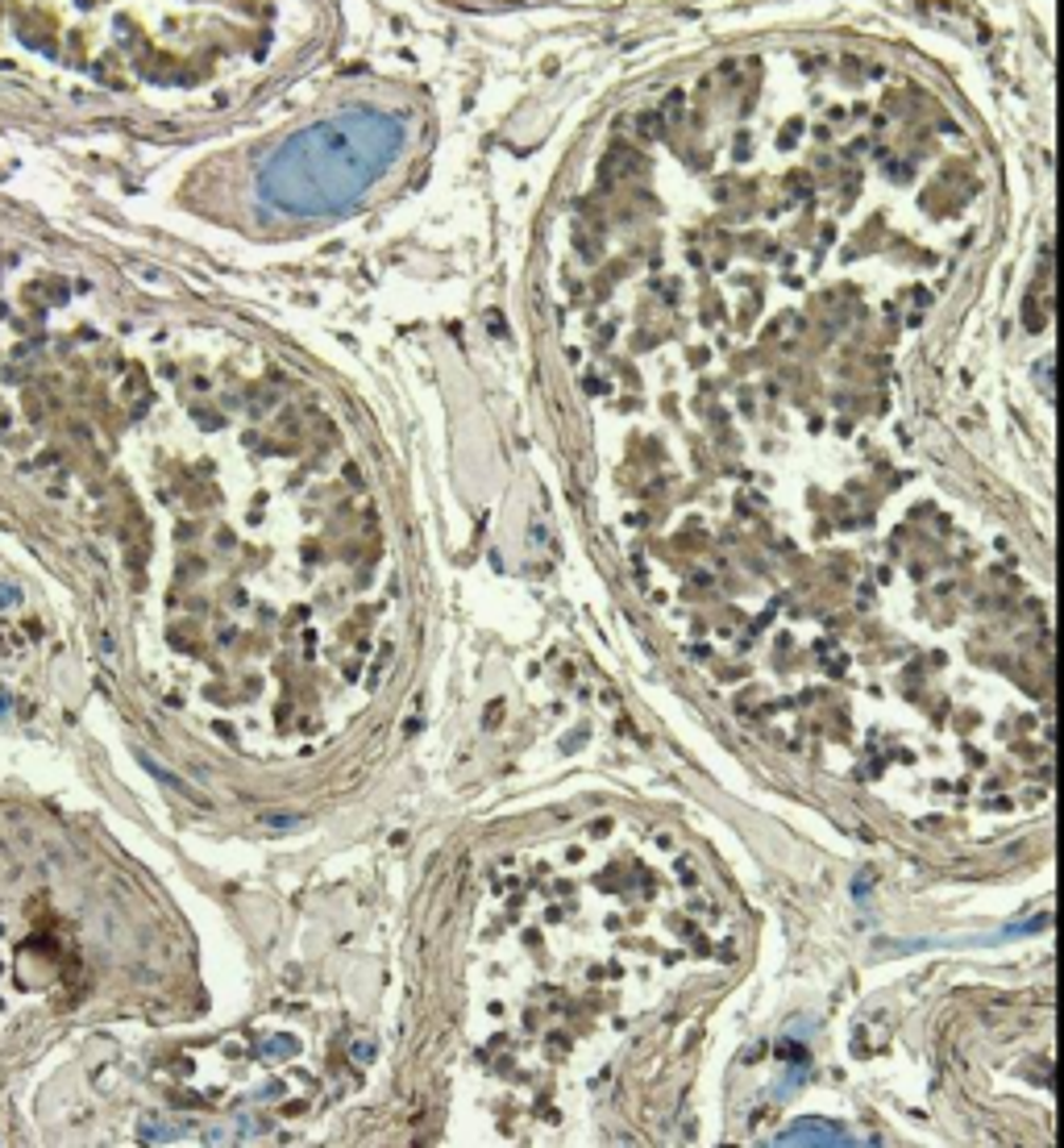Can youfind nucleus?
Here are the masks:
<instances>
[{
	"instance_id": "7ed1b4c3",
	"label": "nucleus",
	"mask_w": 1064,
	"mask_h": 1148,
	"mask_svg": "<svg viewBox=\"0 0 1064 1148\" xmlns=\"http://www.w3.org/2000/svg\"><path fill=\"white\" fill-rule=\"evenodd\" d=\"M13 599H21V591H17L13 582H4V578H0V608H8Z\"/></svg>"
},
{
	"instance_id": "f257e3e1",
	"label": "nucleus",
	"mask_w": 1064,
	"mask_h": 1148,
	"mask_svg": "<svg viewBox=\"0 0 1064 1148\" xmlns=\"http://www.w3.org/2000/svg\"><path fill=\"white\" fill-rule=\"evenodd\" d=\"M403 146L392 113L354 109L291 133L258 175V196L279 217H329L349 209Z\"/></svg>"
},
{
	"instance_id": "f03ea898",
	"label": "nucleus",
	"mask_w": 1064,
	"mask_h": 1148,
	"mask_svg": "<svg viewBox=\"0 0 1064 1148\" xmlns=\"http://www.w3.org/2000/svg\"><path fill=\"white\" fill-rule=\"evenodd\" d=\"M778 1141H782V1145H848V1136H844L841 1128L819 1124V1119H798V1124H790Z\"/></svg>"
}]
</instances>
